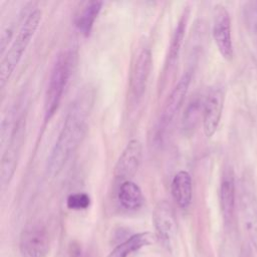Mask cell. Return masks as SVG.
Masks as SVG:
<instances>
[{
	"label": "cell",
	"instance_id": "15",
	"mask_svg": "<svg viewBox=\"0 0 257 257\" xmlns=\"http://www.w3.org/2000/svg\"><path fill=\"white\" fill-rule=\"evenodd\" d=\"M156 238V235L151 232H141L134 234L118 244L113 250H111L107 257H127L133 252L154 243Z\"/></svg>",
	"mask_w": 257,
	"mask_h": 257
},
{
	"label": "cell",
	"instance_id": "19",
	"mask_svg": "<svg viewBox=\"0 0 257 257\" xmlns=\"http://www.w3.org/2000/svg\"><path fill=\"white\" fill-rule=\"evenodd\" d=\"M204 101L200 95H195L187 103L183 117H182V130L184 134L191 135L196 130L201 116L203 117Z\"/></svg>",
	"mask_w": 257,
	"mask_h": 257
},
{
	"label": "cell",
	"instance_id": "3",
	"mask_svg": "<svg viewBox=\"0 0 257 257\" xmlns=\"http://www.w3.org/2000/svg\"><path fill=\"white\" fill-rule=\"evenodd\" d=\"M41 20V11L35 9L31 11L21 24L12 44L7 52L2 56L0 65V86L3 88L13 73L16 65L20 61L25 49L30 43Z\"/></svg>",
	"mask_w": 257,
	"mask_h": 257
},
{
	"label": "cell",
	"instance_id": "13",
	"mask_svg": "<svg viewBox=\"0 0 257 257\" xmlns=\"http://www.w3.org/2000/svg\"><path fill=\"white\" fill-rule=\"evenodd\" d=\"M171 192L180 208H188L193 198V185L190 174L181 170L175 174L171 183Z\"/></svg>",
	"mask_w": 257,
	"mask_h": 257
},
{
	"label": "cell",
	"instance_id": "12",
	"mask_svg": "<svg viewBox=\"0 0 257 257\" xmlns=\"http://www.w3.org/2000/svg\"><path fill=\"white\" fill-rule=\"evenodd\" d=\"M189 13H190L189 8L186 7L183 10V13H182L181 17L179 18L177 25L175 27V30L172 34L166 61H165V65H164V69H163V80L162 81H165L164 79L167 78L168 73H170V71L174 68V66L178 60V57L180 55V51H181V48L183 45L184 36H185V32H186L187 23L189 20Z\"/></svg>",
	"mask_w": 257,
	"mask_h": 257
},
{
	"label": "cell",
	"instance_id": "18",
	"mask_svg": "<svg viewBox=\"0 0 257 257\" xmlns=\"http://www.w3.org/2000/svg\"><path fill=\"white\" fill-rule=\"evenodd\" d=\"M117 199L120 205L126 210H138L144 204V196L141 188L131 180L120 184Z\"/></svg>",
	"mask_w": 257,
	"mask_h": 257
},
{
	"label": "cell",
	"instance_id": "1",
	"mask_svg": "<svg viewBox=\"0 0 257 257\" xmlns=\"http://www.w3.org/2000/svg\"><path fill=\"white\" fill-rule=\"evenodd\" d=\"M94 102L92 87L86 86L76 95L64 119L63 126L50 152L46 163V174L56 176L70 156L77 150L87 130Z\"/></svg>",
	"mask_w": 257,
	"mask_h": 257
},
{
	"label": "cell",
	"instance_id": "9",
	"mask_svg": "<svg viewBox=\"0 0 257 257\" xmlns=\"http://www.w3.org/2000/svg\"><path fill=\"white\" fill-rule=\"evenodd\" d=\"M153 68V55L150 48H143L136 56L130 76V90L137 100L146 90L148 80Z\"/></svg>",
	"mask_w": 257,
	"mask_h": 257
},
{
	"label": "cell",
	"instance_id": "20",
	"mask_svg": "<svg viewBox=\"0 0 257 257\" xmlns=\"http://www.w3.org/2000/svg\"><path fill=\"white\" fill-rule=\"evenodd\" d=\"M90 205V197L86 193L70 194L66 199V206L71 210H84Z\"/></svg>",
	"mask_w": 257,
	"mask_h": 257
},
{
	"label": "cell",
	"instance_id": "2",
	"mask_svg": "<svg viewBox=\"0 0 257 257\" xmlns=\"http://www.w3.org/2000/svg\"><path fill=\"white\" fill-rule=\"evenodd\" d=\"M76 55L72 50L59 53L52 65L44 94V119L49 121L57 111L63 91L75 65Z\"/></svg>",
	"mask_w": 257,
	"mask_h": 257
},
{
	"label": "cell",
	"instance_id": "6",
	"mask_svg": "<svg viewBox=\"0 0 257 257\" xmlns=\"http://www.w3.org/2000/svg\"><path fill=\"white\" fill-rule=\"evenodd\" d=\"M213 38L221 55L226 60L233 58V43L231 36V19L226 7L217 4L213 10Z\"/></svg>",
	"mask_w": 257,
	"mask_h": 257
},
{
	"label": "cell",
	"instance_id": "14",
	"mask_svg": "<svg viewBox=\"0 0 257 257\" xmlns=\"http://www.w3.org/2000/svg\"><path fill=\"white\" fill-rule=\"evenodd\" d=\"M220 205L225 220L229 221L234 213L235 207V181L231 169L224 171L219 190Z\"/></svg>",
	"mask_w": 257,
	"mask_h": 257
},
{
	"label": "cell",
	"instance_id": "8",
	"mask_svg": "<svg viewBox=\"0 0 257 257\" xmlns=\"http://www.w3.org/2000/svg\"><path fill=\"white\" fill-rule=\"evenodd\" d=\"M153 223L156 237L165 247L170 249L176 235L177 223L174 210L167 201H161L155 207Z\"/></svg>",
	"mask_w": 257,
	"mask_h": 257
},
{
	"label": "cell",
	"instance_id": "21",
	"mask_svg": "<svg viewBox=\"0 0 257 257\" xmlns=\"http://www.w3.org/2000/svg\"><path fill=\"white\" fill-rule=\"evenodd\" d=\"M246 19L248 25L254 32H257V1L250 2L246 7Z\"/></svg>",
	"mask_w": 257,
	"mask_h": 257
},
{
	"label": "cell",
	"instance_id": "5",
	"mask_svg": "<svg viewBox=\"0 0 257 257\" xmlns=\"http://www.w3.org/2000/svg\"><path fill=\"white\" fill-rule=\"evenodd\" d=\"M24 131L25 119L23 117H20L12 128L9 143L5 149V152L2 155L0 178L2 188L8 186L14 176L20 155V150L23 144Z\"/></svg>",
	"mask_w": 257,
	"mask_h": 257
},
{
	"label": "cell",
	"instance_id": "4",
	"mask_svg": "<svg viewBox=\"0 0 257 257\" xmlns=\"http://www.w3.org/2000/svg\"><path fill=\"white\" fill-rule=\"evenodd\" d=\"M191 77H192V73L190 71H186L178 80V82L172 89L171 93L167 97L164 108L160 115L159 122H158L157 138L159 141L163 140L167 128L170 126L174 117L182 107L189 89Z\"/></svg>",
	"mask_w": 257,
	"mask_h": 257
},
{
	"label": "cell",
	"instance_id": "17",
	"mask_svg": "<svg viewBox=\"0 0 257 257\" xmlns=\"http://www.w3.org/2000/svg\"><path fill=\"white\" fill-rule=\"evenodd\" d=\"M101 1H89L87 2L80 12L75 17V26L77 30L83 35L88 36L92 30L94 22L102 7Z\"/></svg>",
	"mask_w": 257,
	"mask_h": 257
},
{
	"label": "cell",
	"instance_id": "11",
	"mask_svg": "<svg viewBox=\"0 0 257 257\" xmlns=\"http://www.w3.org/2000/svg\"><path fill=\"white\" fill-rule=\"evenodd\" d=\"M224 105V94L220 88L211 89L207 94L203 107V130L206 137L211 138L217 131Z\"/></svg>",
	"mask_w": 257,
	"mask_h": 257
},
{
	"label": "cell",
	"instance_id": "7",
	"mask_svg": "<svg viewBox=\"0 0 257 257\" xmlns=\"http://www.w3.org/2000/svg\"><path fill=\"white\" fill-rule=\"evenodd\" d=\"M49 238L46 228L39 224L26 226L20 236L22 257H45L48 252Z\"/></svg>",
	"mask_w": 257,
	"mask_h": 257
},
{
	"label": "cell",
	"instance_id": "16",
	"mask_svg": "<svg viewBox=\"0 0 257 257\" xmlns=\"http://www.w3.org/2000/svg\"><path fill=\"white\" fill-rule=\"evenodd\" d=\"M241 211L247 233L257 250V202L252 196L248 194L242 196Z\"/></svg>",
	"mask_w": 257,
	"mask_h": 257
},
{
	"label": "cell",
	"instance_id": "10",
	"mask_svg": "<svg viewBox=\"0 0 257 257\" xmlns=\"http://www.w3.org/2000/svg\"><path fill=\"white\" fill-rule=\"evenodd\" d=\"M143 156V145L137 139H132L120 156L118 157L113 170V176L121 182L130 181L137 173Z\"/></svg>",
	"mask_w": 257,
	"mask_h": 257
}]
</instances>
